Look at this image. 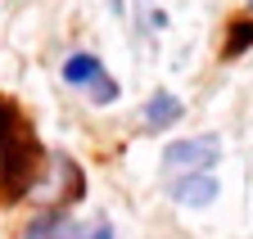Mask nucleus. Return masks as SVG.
<instances>
[{
  "mask_svg": "<svg viewBox=\"0 0 253 239\" xmlns=\"http://www.w3.org/2000/svg\"><path fill=\"white\" fill-rule=\"evenodd\" d=\"M37 163H41L37 131L9 100H0V194L23 199L27 185L37 181Z\"/></svg>",
  "mask_w": 253,
  "mask_h": 239,
  "instance_id": "1",
  "label": "nucleus"
},
{
  "mask_svg": "<svg viewBox=\"0 0 253 239\" xmlns=\"http://www.w3.org/2000/svg\"><path fill=\"white\" fill-rule=\"evenodd\" d=\"M217 158H221V144H217V136L172 140V144L163 149V163H168V167H195V171H208Z\"/></svg>",
  "mask_w": 253,
  "mask_h": 239,
  "instance_id": "2",
  "label": "nucleus"
},
{
  "mask_svg": "<svg viewBox=\"0 0 253 239\" xmlns=\"http://www.w3.org/2000/svg\"><path fill=\"white\" fill-rule=\"evenodd\" d=\"M172 199L185 203V207H208L217 199V176L208 171H195V176H181V181L172 185Z\"/></svg>",
  "mask_w": 253,
  "mask_h": 239,
  "instance_id": "3",
  "label": "nucleus"
},
{
  "mask_svg": "<svg viewBox=\"0 0 253 239\" xmlns=\"http://www.w3.org/2000/svg\"><path fill=\"white\" fill-rule=\"evenodd\" d=\"M23 239H86V235L77 230V221H68L63 212H45V217H37L27 226Z\"/></svg>",
  "mask_w": 253,
  "mask_h": 239,
  "instance_id": "4",
  "label": "nucleus"
},
{
  "mask_svg": "<svg viewBox=\"0 0 253 239\" xmlns=\"http://www.w3.org/2000/svg\"><path fill=\"white\" fill-rule=\"evenodd\" d=\"M176 117H181V100H176V95H168V91H158V95L145 104V127H154V131L172 127Z\"/></svg>",
  "mask_w": 253,
  "mask_h": 239,
  "instance_id": "5",
  "label": "nucleus"
},
{
  "mask_svg": "<svg viewBox=\"0 0 253 239\" xmlns=\"http://www.w3.org/2000/svg\"><path fill=\"white\" fill-rule=\"evenodd\" d=\"M100 77H104V68H100L95 54H73L68 64H63V81L68 86H95Z\"/></svg>",
  "mask_w": 253,
  "mask_h": 239,
  "instance_id": "6",
  "label": "nucleus"
},
{
  "mask_svg": "<svg viewBox=\"0 0 253 239\" xmlns=\"http://www.w3.org/2000/svg\"><path fill=\"white\" fill-rule=\"evenodd\" d=\"M249 45H253V18H240L231 27V36H226V59H240Z\"/></svg>",
  "mask_w": 253,
  "mask_h": 239,
  "instance_id": "7",
  "label": "nucleus"
},
{
  "mask_svg": "<svg viewBox=\"0 0 253 239\" xmlns=\"http://www.w3.org/2000/svg\"><path fill=\"white\" fill-rule=\"evenodd\" d=\"M90 91H95V104H113V100H118V81H113V77H100Z\"/></svg>",
  "mask_w": 253,
  "mask_h": 239,
  "instance_id": "8",
  "label": "nucleus"
},
{
  "mask_svg": "<svg viewBox=\"0 0 253 239\" xmlns=\"http://www.w3.org/2000/svg\"><path fill=\"white\" fill-rule=\"evenodd\" d=\"M90 239H113V230H109V226H95V230H90Z\"/></svg>",
  "mask_w": 253,
  "mask_h": 239,
  "instance_id": "9",
  "label": "nucleus"
}]
</instances>
